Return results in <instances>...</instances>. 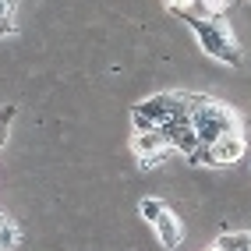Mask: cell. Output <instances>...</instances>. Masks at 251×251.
Masks as SVG:
<instances>
[{
  "label": "cell",
  "instance_id": "cell-1",
  "mask_svg": "<svg viewBox=\"0 0 251 251\" xmlns=\"http://www.w3.org/2000/svg\"><path fill=\"white\" fill-rule=\"evenodd\" d=\"M180 18L195 28L198 43H202V50H205L212 60H223V64H230V68H241V60H244V57H241V46H237V39H233L230 25L220 18V14H212V18H198V14H180Z\"/></svg>",
  "mask_w": 251,
  "mask_h": 251
},
{
  "label": "cell",
  "instance_id": "cell-15",
  "mask_svg": "<svg viewBox=\"0 0 251 251\" xmlns=\"http://www.w3.org/2000/svg\"><path fill=\"white\" fill-rule=\"evenodd\" d=\"M248 251H251V248H248Z\"/></svg>",
  "mask_w": 251,
  "mask_h": 251
},
{
  "label": "cell",
  "instance_id": "cell-6",
  "mask_svg": "<svg viewBox=\"0 0 251 251\" xmlns=\"http://www.w3.org/2000/svg\"><path fill=\"white\" fill-rule=\"evenodd\" d=\"M159 149H166V138H163L159 127L135 131V138H131V152H135V156H149V152H159Z\"/></svg>",
  "mask_w": 251,
  "mask_h": 251
},
{
  "label": "cell",
  "instance_id": "cell-14",
  "mask_svg": "<svg viewBox=\"0 0 251 251\" xmlns=\"http://www.w3.org/2000/svg\"><path fill=\"white\" fill-rule=\"evenodd\" d=\"M212 251H216V248H212Z\"/></svg>",
  "mask_w": 251,
  "mask_h": 251
},
{
  "label": "cell",
  "instance_id": "cell-9",
  "mask_svg": "<svg viewBox=\"0 0 251 251\" xmlns=\"http://www.w3.org/2000/svg\"><path fill=\"white\" fill-rule=\"evenodd\" d=\"M18 241H22V230L18 226H14V223H0V248L11 251V248H18Z\"/></svg>",
  "mask_w": 251,
  "mask_h": 251
},
{
  "label": "cell",
  "instance_id": "cell-13",
  "mask_svg": "<svg viewBox=\"0 0 251 251\" xmlns=\"http://www.w3.org/2000/svg\"><path fill=\"white\" fill-rule=\"evenodd\" d=\"M7 110H11V106H0V117H4V113H7Z\"/></svg>",
  "mask_w": 251,
  "mask_h": 251
},
{
  "label": "cell",
  "instance_id": "cell-11",
  "mask_svg": "<svg viewBox=\"0 0 251 251\" xmlns=\"http://www.w3.org/2000/svg\"><path fill=\"white\" fill-rule=\"evenodd\" d=\"M11 121H14V106H11L4 117H0V145H4V142H7V135H11Z\"/></svg>",
  "mask_w": 251,
  "mask_h": 251
},
{
  "label": "cell",
  "instance_id": "cell-5",
  "mask_svg": "<svg viewBox=\"0 0 251 251\" xmlns=\"http://www.w3.org/2000/svg\"><path fill=\"white\" fill-rule=\"evenodd\" d=\"M241 156H244V135H241V131H230V135H223V138L212 142V159H216V166L237 163Z\"/></svg>",
  "mask_w": 251,
  "mask_h": 251
},
{
  "label": "cell",
  "instance_id": "cell-8",
  "mask_svg": "<svg viewBox=\"0 0 251 251\" xmlns=\"http://www.w3.org/2000/svg\"><path fill=\"white\" fill-rule=\"evenodd\" d=\"M188 163H191V166H216V159H212V145H202V142H198L191 152H188Z\"/></svg>",
  "mask_w": 251,
  "mask_h": 251
},
{
  "label": "cell",
  "instance_id": "cell-2",
  "mask_svg": "<svg viewBox=\"0 0 251 251\" xmlns=\"http://www.w3.org/2000/svg\"><path fill=\"white\" fill-rule=\"evenodd\" d=\"M191 127L202 145H212L216 138L230 135V131H237V113L226 110L223 103H216L209 96H195L191 103Z\"/></svg>",
  "mask_w": 251,
  "mask_h": 251
},
{
  "label": "cell",
  "instance_id": "cell-4",
  "mask_svg": "<svg viewBox=\"0 0 251 251\" xmlns=\"http://www.w3.org/2000/svg\"><path fill=\"white\" fill-rule=\"evenodd\" d=\"M152 226H156V241H159L166 251H174V248L184 241V223L177 220L170 209H163L156 220H152Z\"/></svg>",
  "mask_w": 251,
  "mask_h": 251
},
{
  "label": "cell",
  "instance_id": "cell-10",
  "mask_svg": "<svg viewBox=\"0 0 251 251\" xmlns=\"http://www.w3.org/2000/svg\"><path fill=\"white\" fill-rule=\"evenodd\" d=\"M138 209H142V216H145V220L152 223L156 216H159V212L166 209V202H159V198H142V205H138Z\"/></svg>",
  "mask_w": 251,
  "mask_h": 251
},
{
  "label": "cell",
  "instance_id": "cell-12",
  "mask_svg": "<svg viewBox=\"0 0 251 251\" xmlns=\"http://www.w3.org/2000/svg\"><path fill=\"white\" fill-rule=\"evenodd\" d=\"M14 4H18V0H0V22H7L14 14Z\"/></svg>",
  "mask_w": 251,
  "mask_h": 251
},
{
  "label": "cell",
  "instance_id": "cell-3",
  "mask_svg": "<svg viewBox=\"0 0 251 251\" xmlns=\"http://www.w3.org/2000/svg\"><path fill=\"white\" fill-rule=\"evenodd\" d=\"M191 103H195V96H188V92H163V96H149L142 103H135L131 113H142L159 127L166 121H174V117H191Z\"/></svg>",
  "mask_w": 251,
  "mask_h": 251
},
{
  "label": "cell",
  "instance_id": "cell-7",
  "mask_svg": "<svg viewBox=\"0 0 251 251\" xmlns=\"http://www.w3.org/2000/svg\"><path fill=\"white\" fill-rule=\"evenodd\" d=\"M251 248V233H223L216 241V251H248Z\"/></svg>",
  "mask_w": 251,
  "mask_h": 251
}]
</instances>
